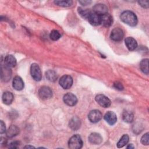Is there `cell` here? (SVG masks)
<instances>
[{
    "instance_id": "obj_1",
    "label": "cell",
    "mask_w": 149,
    "mask_h": 149,
    "mask_svg": "<svg viewBox=\"0 0 149 149\" xmlns=\"http://www.w3.org/2000/svg\"><path fill=\"white\" fill-rule=\"evenodd\" d=\"M120 18L123 22L130 26H135L137 24V17L132 11H124L121 13Z\"/></svg>"
},
{
    "instance_id": "obj_2",
    "label": "cell",
    "mask_w": 149,
    "mask_h": 149,
    "mask_svg": "<svg viewBox=\"0 0 149 149\" xmlns=\"http://www.w3.org/2000/svg\"><path fill=\"white\" fill-rule=\"evenodd\" d=\"M83 146V141L78 134L72 136L68 141V147L71 149H79Z\"/></svg>"
},
{
    "instance_id": "obj_3",
    "label": "cell",
    "mask_w": 149,
    "mask_h": 149,
    "mask_svg": "<svg viewBox=\"0 0 149 149\" xmlns=\"http://www.w3.org/2000/svg\"><path fill=\"white\" fill-rule=\"evenodd\" d=\"M30 73L32 77L36 81H40L42 78V74L38 65L34 63L31 65Z\"/></svg>"
},
{
    "instance_id": "obj_4",
    "label": "cell",
    "mask_w": 149,
    "mask_h": 149,
    "mask_svg": "<svg viewBox=\"0 0 149 149\" xmlns=\"http://www.w3.org/2000/svg\"><path fill=\"white\" fill-rule=\"evenodd\" d=\"M73 84V79L69 75H64L59 80L60 86L64 89H68L71 87Z\"/></svg>"
},
{
    "instance_id": "obj_5",
    "label": "cell",
    "mask_w": 149,
    "mask_h": 149,
    "mask_svg": "<svg viewBox=\"0 0 149 149\" xmlns=\"http://www.w3.org/2000/svg\"><path fill=\"white\" fill-rule=\"evenodd\" d=\"M12 76V70L10 68L6 66L5 64L1 66V77L2 81L5 82L8 81Z\"/></svg>"
},
{
    "instance_id": "obj_6",
    "label": "cell",
    "mask_w": 149,
    "mask_h": 149,
    "mask_svg": "<svg viewBox=\"0 0 149 149\" xmlns=\"http://www.w3.org/2000/svg\"><path fill=\"white\" fill-rule=\"evenodd\" d=\"M38 95L41 99L47 100L51 98L52 91L49 87L42 86L38 90Z\"/></svg>"
},
{
    "instance_id": "obj_7",
    "label": "cell",
    "mask_w": 149,
    "mask_h": 149,
    "mask_svg": "<svg viewBox=\"0 0 149 149\" xmlns=\"http://www.w3.org/2000/svg\"><path fill=\"white\" fill-rule=\"evenodd\" d=\"M95 101L100 106L104 108L109 107L111 104V100L103 94H98L95 97Z\"/></svg>"
},
{
    "instance_id": "obj_8",
    "label": "cell",
    "mask_w": 149,
    "mask_h": 149,
    "mask_svg": "<svg viewBox=\"0 0 149 149\" xmlns=\"http://www.w3.org/2000/svg\"><path fill=\"white\" fill-rule=\"evenodd\" d=\"M63 100L64 102L69 106H74L77 102V99L76 95L70 93H68L64 95Z\"/></svg>"
},
{
    "instance_id": "obj_9",
    "label": "cell",
    "mask_w": 149,
    "mask_h": 149,
    "mask_svg": "<svg viewBox=\"0 0 149 149\" xmlns=\"http://www.w3.org/2000/svg\"><path fill=\"white\" fill-rule=\"evenodd\" d=\"M123 36V31L121 29L115 28L112 30L110 37L113 41H119L122 40Z\"/></svg>"
},
{
    "instance_id": "obj_10",
    "label": "cell",
    "mask_w": 149,
    "mask_h": 149,
    "mask_svg": "<svg viewBox=\"0 0 149 149\" xmlns=\"http://www.w3.org/2000/svg\"><path fill=\"white\" fill-rule=\"evenodd\" d=\"M88 118L91 122L97 123L101 119L102 113L99 110H93L89 112L88 115Z\"/></svg>"
},
{
    "instance_id": "obj_11",
    "label": "cell",
    "mask_w": 149,
    "mask_h": 149,
    "mask_svg": "<svg viewBox=\"0 0 149 149\" xmlns=\"http://www.w3.org/2000/svg\"><path fill=\"white\" fill-rule=\"evenodd\" d=\"M87 19L93 26H98L101 24V15L94 12H91Z\"/></svg>"
},
{
    "instance_id": "obj_12",
    "label": "cell",
    "mask_w": 149,
    "mask_h": 149,
    "mask_svg": "<svg viewBox=\"0 0 149 149\" xmlns=\"http://www.w3.org/2000/svg\"><path fill=\"white\" fill-rule=\"evenodd\" d=\"M104 118L105 121L110 125H114L117 121V117L116 114L112 111L107 112L105 114Z\"/></svg>"
},
{
    "instance_id": "obj_13",
    "label": "cell",
    "mask_w": 149,
    "mask_h": 149,
    "mask_svg": "<svg viewBox=\"0 0 149 149\" xmlns=\"http://www.w3.org/2000/svg\"><path fill=\"white\" fill-rule=\"evenodd\" d=\"M93 12L99 15H102L105 14L108 12V8L107 6L102 3H98L94 6L93 7Z\"/></svg>"
},
{
    "instance_id": "obj_14",
    "label": "cell",
    "mask_w": 149,
    "mask_h": 149,
    "mask_svg": "<svg viewBox=\"0 0 149 149\" xmlns=\"http://www.w3.org/2000/svg\"><path fill=\"white\" fill-rule=\"evenodd\" d=\"M112 17L108 13L101 15V24H102L104 27H109L112 24Z\"/></svg>"
},
{
    "instance_id": "obj_15",
    "label": "cell",
    "mask_w": 149,
    "mask_h": 149,
    "mask_svg": "<svg viewBox=\"0 0 149 149\" xmlns=\"http://www.w3.org/2000/svg\"><path fill=\"white\" fill-rule=\"evenodd\" d=\"M13 87L17 91L22 90L24 87V82L19 76H15L12 82Z\"/></svg>"
},
{
    "instance_id": "obj_16",
    "label": "cell",
    "mask_w": 149,
    "mask_h": 149,
    "mask_svg": "<svg viewBox=\"0 0 149 149\" xmlns=\"http://www.w3.org/2000/svg\"><path fill=\"white\" fill-rule=\"evenodd\" d=\"M125 45L129 51L134 50L137 47V43L134 38L131 37H127L125 40Z\"/></svg>"
},
{
    "instance_id": "obj_17",
    "label": "cell",
    "mask_w": 149,
    "mask_h": 149,
    "mask_svg": "<svg viewBox=\"0 0 149 149\" xmlns=\"http://www.w3.org/2000/svg\"><path fill=\"white\" fill-rule=\"evenodd\" d=\"M89 141L93 144H99L102 141V138L101 136L97 133H92L90 134L88 137Z\"/></svg>"
},
{
    "instance_id": "obj_18",
    "label": "cell",
    "mask_w": 149,
    "mask_h": 149,
    "mask_svg": "<svg viewBox=\"0 0 149 149\" xmlns=\"http://www.w3.org/2000/svg\"><path fill=\"white\" fill-rule=\"evenodd\" d=\"M69 126L70 128L73 130H78L81 126L80 119L77 116H74L70 120Z\"/></svg>"
},
{
    "instance_id": "obj_19",
    "label": "cell",
    "mask_w": 149,
    "mask_h": 149,
    "mask_svg": "<svg viewBox=\"0 0 149 149\" xmlns=\"http://www.w3.org/2000/svg\"><path fill=\"white\" fill-rule=\"evenodd\" d=\"M19 133V128L16 125H12L6 130V135L8 137L12 138L17 135Z\"/></svg>"
},
{
    "instance_id": "obj_20",
    "label": "cell",
    "mask_w": 149,
    "mask_h": 149,
    "mask_svg": "<svg viewBox=\"0 0 149 149\" xmlns=\"http://www.w3.org/2000/svg\"><path fill=\"white\" fill-rule=\"evenodd\" d=\"M4 63L9 68H13L16 65V59L13 55H8L4 59Z\"/></svg>"
},
{
    "instance_id": "obj_21",
    "label": "cell",
    "mask_w": 149,
    "mask_h": 149,
    "mask_svg": "<svg viewBox=\"0 0 149 149\" xmlns=\"http://www.w3.org/2000/svg\"><path fill=\"white\" fill-rule=\"evenodd\" d=\"M13 98V94L9 91H6L3 93L2 97L3 102L6 105L10 104L12 102Z\"/></svg>"
},
{
    "instance_id": "obj_22",
    "label": "cell",
    "mask_w": 149,
    "mask_h": 149,
    "mask_svg": "<svg viewBox=\"0 0 149 149\" xmlns=\"http://www.w3.org/2000/svg\"><path fill=\"white\" fill-rule=\"evenodd\" d=\"M123 120L127 123H131L134 118V115L130 111L125 110L122 113Z\"/></svg>"
},
{
    "instance_id": "obj_23",
    "label": "cell",
    "mask_w": 149,
    "mask_h": 149,
    "mask_svg": "<svg viewBox=\"0 0 149 149\" xmlns=\"http://www.w3.org/2000/svg\"><path fill=\"white\" fill-rule=\"evenodd\" d=\"M45 77L48 80L54 82L58 78V75L54 70H48L45 72Z\"/></svg>"
},
{
    "instance_id": "obj_24",
    "label": "cell",
    "mask_w": 149,
    "mask_h": 149,
    "mask_svg": "<svg viewBox=\"0 0 149 149\" xmlns=\"http://www.w3.org/2000/svg\"><path fill=\"white\" fill-rule=\"evenodd\" d=\"M140 68L141 70L145 74H148V59H143L140 63Z\"/></svg>"
},
{
    "instance_id": "obj_25",
    "label": "cell",
    "mask_w": 149,
    "mask_h": 149,
    "mask_svg": "<svg viewBox=\"0 0 149 149\" xmlns=\"http://www.w3.org/2000/svg\"><path fill=\"white\" fill-rule=\"evenodd\" d=\"M129 140V137L127 134H124L120 138L119 141L117 143V147L118 148H122L125 146L128 143Z\"/></svg>"
},
{
    "instance_id": "obj_26",
    "label": "cell",
    "mask_w": 149,
    "mask_h": 149,
    "mask_svg": "<svg viewBox=\"0 0 149 149\" xmlns=\"http://www.w3.org/2000/svg\"><path fill=\"white\" fill-rule=\"evenodd\" d=\"M54 3L60 6L68 7L72 4V1H55Z\"/></svg>"
},
{
    "instance_id": "obj_27",
    "label": "cell",
    "mask_w": 149,
    "mask_h": 149,
    "mask_svg": "<svg viewBox=\"0 0 149 149\" xmlns=\"http://www.w3.org/2000/svg\"><path fill=\"white\" fill-rule=\"evenodd\" d=\"M78 12L83 18H85L87 19L88 16H89V15L90 14V13L91 12L88 9H82L81 8H79Z\"/></svg>"
},
{
    "instance_id": "obj_28",
    "label": "cell",
    "mask_w": 149,
    "mask_h": 149,
    "mask_svg": "<svg viewBox=\"0 0 149 149\" xmlns=\"http://www.w3.org/2000/svg\"><path fill=\"white\" fill-rule=\"evenodd\" d=\"M50 38L54 41H56L59 40L61 37V34L59 32L56 30H53L51 31L50 35H49Z\"/></svg>"
},
{
    "instance_id": "obj_29",
    "label": "cell",
    "mask_w": 149,
    "mask_h": 149,
    "mask_svg": "<svg viewBox=\"0 0 149 149\" xmlns=\"http://www.w3.org/2000/svg\"><path fill=\"white\" fill-rule=\"evenodd\" d=\"M141 143L143 145H146V146L148 145V144H149V134H148V133H146L141 137Z\"/></svg>"
},
{
    "instance_id": "obj_30",
    "label": "cell",
    "mask_w": 149,
    "mask_h": 149,
    "mask_svg": "<svg viewBox=\"0 0 149 149\" xmlns=\"http://www.w3.org/2000/svg\"><path fill=\"white\" fill-rule=\"evenodd\" d=\"M113 87H114L116 89H117V90H122L123 89V85L122 84V83H119V82H118V81H116V82L114 83V84H113Z\"/></svg>"
},
{
    "instance_id": "obj_31",
    "label": "cell",
    "mask_w": 149,
    "mask_h": 149,
    "mask_svg": "<svg viewBox=\"0 0 149 149\" xmlns=\"http://www.w3.org/2000/svg\"><path fill=\"white\" fill-rule=\"evenodd\" d=\"M19 142L17 141H15L12 142L9 146V148H17L19 147Z\"/></svg>"
},
{
    "instance_id": "obj_32",
    "label": "cell",
    "mask_w": 149,
    "mask_h": 149,
    "mask_svg": "<svg viewBox=\"0 0 149 149\" xmlns=\"http://www.w3.org/2000/svg\"><path fill=\"white\" fill-rule=\"evenodd\" d=\"M139 3L140 6H141L143 8H148V1H139Z\"/></svg>"
},
{
    "instance_id": "obj_33",
    "label": "cell",
    "mask_w": 149,
    "mask_h": 149,
    "mask_svg": "<svg viewBox=\"0 0 149 149\" xmlns=\"http://www.w3.org/2000/svg\"><path fill=\"white\" fill-rule=\"evenodd\" d=\"M6 131V127H5V125L3 123L2 120H1V124H0V133H3Z\"/></svg>"
},
{
    "instance_id": "obj_34",
    "label": "cell",
    "mask_w": 149,
    "mask_h": 149,
    "mask_svg": "<svg viewBox=\"0 0 149 149\" xmlns=\"http://www.w3.org/2000/svg\"><path fill=\"white\" fill-rule=\"evenodd\" d=\"M80 3H81L82 5H90L91 3V1H79Z\"/></svg>"
},
{
    "instance_id": "obj_35",
    "label": "cell",
    "mask_w": 149,
    "mask_h": 149,
    "mask_svg": "<svg viewBox=\"0 0 149 149\" xmlns=\"http://www.w3.org/2000/svg\"><path fill=\"white\" fill-rule=\"evenodd\" d=\"M6 143V140H5V139H4V138H3V137H1V144H3L4 143Z\"/></svg>"
},
{
    "instance_id": "obj_36",
    "label": "cell",
    "mask_w": 149,
    "mask_h": 149,
    "mask_svg": "<svg viewBox=\"0 0 149 149\" xmlns=\"http://www.w3.org/2000/svg\"><path fill=\"white\" fill-rule=\"evenodd\" d=\"M127 148H134V146L132 144H130L127 146Z\"/></svg>"
},
{
    "instance_id": "obj_37",
    "label": "cell",
    "mask_w": 149,
    "mask_h": 149,
    "mask_svg": "<svg viewBox=\"0 0 149 149\" xmlns=\"http://www.w3.org/2000/svg\"><path fill=\"white\" fill-rule=\"evenodd\" d=\"M24 148H34V147H33V146H25Z\"/></svg>"
}]
</instances>
